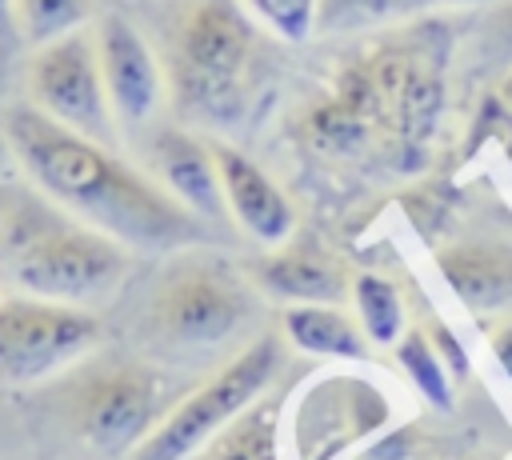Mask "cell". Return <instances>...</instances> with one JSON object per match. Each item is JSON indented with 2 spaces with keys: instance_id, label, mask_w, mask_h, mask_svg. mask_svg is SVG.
Here are the masks:
<instances>
[{
  "instance_id": "cell-15",
  "label": "cell",
  "mask_w": 512,
  "mask_h": 460,
  "mask_svg": "<svg viewBox=\"0 0 512 460\" xmlns=\"http://www.w3.org/2000/svg\"><path fill=\"white\" fill-rule=\"evenodd\" d=\"M464 4H484V0H320L316 28L320 32H348L380 20H404L420 16L432 8H464Z\"/></svg>"
},
{
  "instance_id": "cell-5",
  "label": "cell",
  "mask_w": 512,
  "mask_h": 460,
  "mask_svg": "<svg viewBox=\"0 0 512 460\" xmlns=\"http://www.w3.org/2000/svg\"><path fill=\"white\" fill-rule=\"evenodd\" d=\"M28 92L32 104L56 124L108 148L116 144V112L104 88L96 32L80 28L52 44H40L28 64Z\"/></svg>"
},
{
  "instance_id": "cell-8",
  "label": "cell",
  "mask_w": 512,
  "mask_h": 460,
  "mask_svg": "<svg viewBox=\"0 0 512 460\" xmlns=\"http://www.w3.org/2000/svg\"><path fill=\"white\" fill-rule=\"evenodd\" d=\"M160 400H164V384L152 368H136V364L112 368L100 380H92L88 392L80 396V432L96 452L120 456L152 432Z\"/></svg>"
},
{
  "instance_id": "cell-4",
  "label": "cell",
  "mask_w": 512,
  "mask_h": 460,
  "mask_svg": "<svg viewBox=\"0 0 512 460\" xmlns=\"http://www.w3.org/2000/svg\"><path fill=\"white\" fill-rule=\"evenodd\" d=\"M280 368V340L264 336L252 348H244L236 360H228L208 384H200L192 396H184L132 452V460H184L196 452L212 432H220L232 416H240L264 384Z\"/></svg>"
},
{
  "instance_id": "cell-25",
  "label": "cell",
  "mask_w": 512,
  "mask_h": 460,
  "mask_svg": "<svg viewBox=\"0 0 512 460\" xmlns=\"http://www.w3.org/2000/svg\"><path fill=\"white\" fill-rule=\"evenodd\" d=\"M500 104H504V108L512 112V72H508V76L500 80Z\"/></svg>"
},
{
  "instance_id": "cell-1",
  "label": "cell",
  "mask_w": 512,
  "mask_h": 460,
  "mask_svg": "<svg viewBox=\"0 0 512 460\" xmlns=\"http://www.w3.org/2000/svg\"><path fill=\"white\" fill-rule=\"evenodd\" d=\"M8 144L24 172L44 188L48 200L68 208L88 228L144 248H172L200 240V220L168 192L128 168L108 144L88 140L36 104L8 112Z\"/></svg>"
},
{
  "instance_id": "cell-16",
  "label": "cell",
  "mask_w": 512,
  "mask_h": 460,
  "mask_svg": "<svg viewBox=\"0 0 512 460\" xmlns=\"http://www.w3.org/2000/svg\"><path fill=\"white\" fill-rule=\"evenodd\" d=\"M352 300L364 324L368 344H396L404 332V300L396 292V284H388L384 276L360 272L352 280Z\"/></svg>"
},
{
  "instance_id": "cell-18",
  "label": "cell",
  "mask_w": 512,
  "mask_h": 460,
  "mask_svg": "<svg viewBox=\"0 0 512 460\" xmlns=\"http://www.w3.org/2000/svg\"><path fill=\"white\" fill-rule=\"evenodd\" d=\"M396 364L408 372V380L420 388L424 400H432L444 412L452 408V376H448L444 360L436 356V348L424 332H404L396 340Z\"/></svg>"
},
{
  "instance_id": "cell-20",
  "label": "cell",
  "mask_w": 512,
  "mask_h": 460,
  "mask_svg": "<svg viewBox=\"0 0 512 460\" xmlns=\"http://www.w3.org/2000/svg\"><path fill=\"white\" fill-rule=\"evenodd\" d=\"M432 348H436V356L444 360V368H448V376L452 380H468V352L460 348V340L452 336V328L448 324H432Z\"/></svg>"
},
{
  "instance_id": "cell-26",
  "label": "cell",
  "mask_w": 512,
  "mask_h": 460,
  "mask_svg": "<svg viewBox=\"0 0 512 460\" xmlns=\"http://www.w3.org/2000/svg\"><path fill=\"white\" fill-rule=\"evenodd\" d=\"M496 20H500V32H504V36H508V44H512V4H508V8H504Z\"/></svg>"
},
{
  "instance_id": "cell-24",
  "label": "cell",
  "mask_w": 512,
  "mask_h": 460,
  "mask_svg": "<svg viewBox=\"0 0 512 460\" xmlns=\"http://www.w3.org/2000/svg\"><path fill=\"white\" fill-rule=\"evenodd\" d=\"M12 160H16V152H12V144H8V132H0V176L12 168Z\"/></svg>"
},
{
  "instance_id": "cell-22",
  "label": "cell",
  "mask_w": 512,
  "mask_h": 460,
  "mask_svg": "<svg viewBox=\"0 0 512 460\" xmlns=\"http://www.w3.org/2000/svg\"><path fill=\"white\" fill-rule=\"evenodd\" d=\"M492 352H496V360L504 364V372L512 376V320H504V324L492 332Z\"/></svg>"
},
{
  "instance_id": "cell-19",
  "label": "cell",
  "mask_w": 512,
  "mask_h": 460,
  "mask_svg": "<svg viewBox=\"0 0 512 460\" xmlns=\"http://www.w3.org/2000/svg\"><path fill=\"white\" fill-rule=\"evenodd\" d=\"M248 12L256 20H264L280 40H308L316 32V12H320V0H244Z\"/></svg>"
},
{
  "instance_id": "cell-13",
  "label": "cell",
  "mask_w": 512,
  "mask_h": 460,
  "mask_svg": "<svg viewBox=\"0 0 512 460\" xmlns=\"http://www.w3.org/2000/svg\"><path fill=\"white\" fill-rule=\"evenodd\" d=\"M284 332L296 348H304L312 356H348V360L368 356L364 332L332 304H296V308H288L284 312Z\"/></svg>"
},
{
  "instance_id": "cell-7",
  "label": "cell",
  "mask_w": 512,
  "mask_h": 460,
  "mask_svg": "<svg viewBox=\"0 0 512 460\" xmlns=\"http://www.w3.org/2000/svg\"><path fill=\"white\" fill-rule=\"evenodd\" d=\"M244 312V288L212 260H180L156 296V320L180 344H220L244 320Z\"/></svg>"
},
{
  "instance_id": "cell-23",
  "label": "cell",
  "mask_w": 512,
  "mask_h": 460,
  "mask_svg": "<svg viewBox=\"0 0 512 460\" xmlns=\"http://www.w3.org/2000/svg\"><path fill=\"white\" fill-rule=\"evenodd\" d=\"M12 200H16V196H12L8 188H0V232H4V228L12 224V216H16V204H12Z\"/></svg>"
},
{
  "instance_id": "cell-2",
  "label": "cell",
  "mask_w": 512,
  "mask_h": 460,
  "mask_svg": "<svg viewBox=\"0 0 512 460\" xmlns=\"http://www.w3.org/2000/svg\"><path fill=\"white\" fill-rule=\"evenodd\" d=\"M256 56L252 20L236 0H196L172 36L168 72L184 112L228 124L244 112L248 68Z\"/></svg>"
},
{
  "instance_id": "cell-10",
  "label": "cell",
  "mask_w": 512,
  "mask_h": 460,
  "mask_svg": "<svg viewBox=\"0 0 512 460\" xmlns=\"http://www.w3.org/2000/svg\"><path fill=\"white\" fill-rule=\"evenodd\" d=\"M212 152H216L220 188H224V200H228L232 220H236L248 236L264 240V244L284 240V236L292 232L296 216H292L288 196L272 184V176H268L256 160H248L244 152H236V148H228V144H216Z\"/></svg>"
},
{
  "instance_id": "cell-11",
  "label": "cell",
  "mask_w": 512,
  "mask_h": 460,
  "mask_svg": "<svg viewBox=\"0 0 512 460\" xmlns=\"http://www.w3.org/2000/svg\"><path fill=\"white\" fill-rule=\"evenodd\" d=\"M152 164L156 176L164 180V188L196 216V220H220L228 200L220 188V168H216V152L204 148L196 136L164 128L152 140Z\"/></svg>"
},
{
  "instance_id": "cell-9",
  "label": "cell",
  "mask_w": 512,
  "mask_h": 460,
  "mask_svg": "<svg viewBox=\"0 0 512 460\" xmlns=\"http://www.w3.org/2000/svg\"><path fill=\"white\" fill-rule=\"evenodd\" d=\"M96 52H100V72H104L112 112L124 124L148 120L164 92V72L148 40L124 16H104L96 24Z\"/></svg>"
},
{
  "instance_id": "cell-3",
  "label": "cell",
  "mask_w": 512,
  "mask_h": 460,
  "mask_svg": "<svg viewBox=\"0 0 512 460\" xmlns=\"http://www.w3.org/2000/svg\"><path fill=\"white\" fill-rule=\"evenodd\" d=\"M8 272L28 296L80 304L108 292L120 280L124 252L112 236L88 224L36 216L28 224H16L8 248Z\"/></svg>"
},
{
  "instance_id": "cell-6",
  "label": "cell",
  "mask_w": 512,
  "mask_h": 460,
  "mask_svg": "<svg viewBox=\"0 0 512 460\" xmlns=\"http://www.w3.org/2000/svg\"><path fill=\"white\" fill-rule=\"evenodd\" d=\"M100 340V324L60 300L12 296L0 304V388H20L72 364Z\"/></svg>"
},
{
  "instance_id": "cell-14",
  "label": "cell",
  "mask_w": 512,
  "mask_h": 460,
  "mask_svg": "<svg viewBox=\"0 0 512 460\" xmlns=\"http://www.w3.org/2000/svg\"><path fill=\"white\" fill-rule=\"evenodd\" d=\"M256 272L276 296H288L296 304H336L344 296L340 268H332L316 256H300V252L276 256V260H264Z\"/></svg>"
},
{
  "instance_id": "cell-21",
  "label": "cell",
  "mask_w": 512,
  "mask_h": 460,
  "mask_svg": "<svg viewBox=\"0 0 512 460\" xmlns=\"http://www.w3.org/2000/svg\"><path fill=\"white\" fill-rule=\"evenodd\" d=\"M20 44V28H16V0H0V56H8Z\"/></svg>"
},
{
  "instance_id": "cell-17",
  "label": "cell",
  "mask_w": 512,
  "mask_h": 460,
  "mask_svg": "<svg viewBox=\"0 0 512 460\" xmlns=\"http://www.w3.org/2000/svg\"><path fill=\"white\" fill-rule=\"evenodd\" d=\"M88 20V0H16L20 40L40 48L68 32H80Z\"/></svg>"
},
{
  "instance_id": "cell-12",
  "label": "cell",
  "mask_w": 512,
  "mask_h": 460,
  "mask_svg": "<svg viewBox=\"0 0 512 460\" xmlns=\"http://www.w3.org/2000/svg\"><path fill=\"white\" fill-rule=\"evenodd\" d=\"M448 288L476 312H496L512 304V244L492 240H468L440 248L436 256Z\"/></svg>"
}]
</instances>
